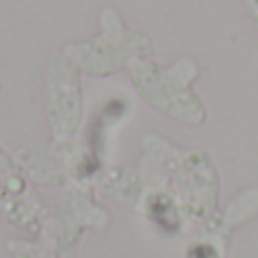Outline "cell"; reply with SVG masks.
<instances>
[{
	"label": "cell",
	"instance_id": "cell-1",
	"mask_svg": "<svg viewBox=\"0 0 258 258\" xmlns=\"http://www.w3.org/2000/svg\"><path fill=\"white\" fill-rule=\"evenodd\" d=\"M14 249H18V251H14V254H18V258H52L50 254H45L43 249H36L32 245H18Z\"/></svg>",
	"mask_w": 258,
	"mask_h": 258
}]
</instances>
